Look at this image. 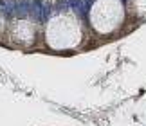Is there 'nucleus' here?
<instances>
[{"mask_svg":"<svg viewBox=\"0 0 146 126\" xmlns=\"http://www.w3.org/2000/svg\"><path fill=\"white\" fill-rule=\"evenodd\" d=\"M123 16H125V11L119 0H98L90 11V22L101 34L115 31L123 22Z\"/></svg>","mask_w":146,"mask_h":126,"instance_id":"f257e3e1","label":"nucleus"},{"mask_svg":"<svg viewBox=\"0 0 146 126\" xmlns=\"http://www.w3.org/2000/svg\"><path fill=\"white\" fill-rule=\"evenodd\" d=\"M47 42L54 49L72 47L80 42V29L70 16H56L47 25Z\"/></svg>","mask_w":146,"mask_h":126,"instance_id":"f03ea898","label":"nucleus"}]
</instances>
